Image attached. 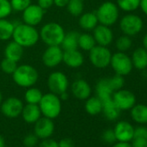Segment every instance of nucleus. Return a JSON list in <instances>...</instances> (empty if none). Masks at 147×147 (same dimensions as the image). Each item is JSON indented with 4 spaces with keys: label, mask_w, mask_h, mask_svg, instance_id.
<instances>
[{
    "label": "nucleus",
    "mask_w": 147,
    "mask_h": 147,
    "mask_svg": "<svg viewBox=\"0 0 147 147\" xmlns=\"http://www.w3.org/2000/svg\"><path fill=\"white\" fill-rule=\"evenodd\" d=\"M79 36H80V33L77 31H75V30L65 33L62 42L60 45L61 48L63 49V51L77 49H78Z\"/></svg>",
    "instance_id": "obj_26"
},
{
    "label": "nucleus",
    "mask_w": 147,
    "mask_h": 147,
    "mask_svg": "<svg viewBox=\"0 0 147 147\" xmlns=\"http://www.w3.org/2000/svg\"><path fill=\"white\" fill-rule=\"evenodd\" d=\"M67 10L73 17H80L84 11L83 0H69L67 5Z\"/></svg>",
    "instance_id": "obj_31"
},
{
    "label": "nucleus",
    "mask_w": 147,
    "mask_h": 147,
    "mask_svg": "<svg viewBox=\"0 0 147 147\" xmlns=\"http://www.w3.org/2000/svg\"><path fill=\"white\" fill-rule=\"evenodd\" d=\"M62 61L66 66L71 68H78L84 63V56L78 49L63 51Z\"/></svg>",
    "instance_id": "obj_18"
},
{
    "label": "nucleus",
    "mask_w": 147,
    "mask_h": 147,
    "mask_svg": "<svg viewBox=\"0 0 147 147\" xmlns=\"http://www.w3.org/2000/svg\"><path fill=\"white\" fill-rule=\"evenodd\" d=\"M38 147H59V146H58V142L49 138L42 139V141L39 144Z\"/></svg>",
    "instance_id": "obj_42"
},
{
    "label": "nucleus",
    "mask_w": 147,
    "mask_h": 147,
    "mask_svg": "<svg viewBox=\"0 0 147 147\" xmlns=\"http://www.w3.org/2000/svg\"><path fill=\"white\" fill-rule=\"evenodd\" d=\"M24 108L23 101L18 97H10L1 104L2 113L8 118L14 119L21 115Z\"/></svg>",
    "instance_id": "obj_12"
},
{
    "label": "nucleus",
    "mask_w": 147,
    "mask_h": 147,
    "mask_svg": "<svg viewBox=\"0 0 147 147\" xmlns=\"http://www.w3.org/2000/svg\"><path fill=\"white\" fill-rule=\"evenodd\" d=\"M12 11L18 12H23L30 5H31V0H10Z\"/></svg>",
    "instance_id": "obj_35"
},
{
    "label": "nucleus",
    "mask_w": 147,
    "mask_h": 147,
    "mask_svg": "<svg viewBox=\"0 0 147 147\" xmlns=\"http://www.w3.org/2000/svg\"><path fill=\"white\" fill-rule=\"evenodd\" d=\"M130 110L133 121L139 125L147 124V105L135 104Z\"/></svg>",
    "instance_id": "obj_25"
},
{
    "label": "nucleus",
    "mask_w": 147,
    "mask_h": 147,
    "mask_svg": "<svg viewBox=\"0 0 147 147\" xmlns=\"http://www.w3.org/2000/svg\"><path fill=\"white\" fill-rule=\"evenodd\" d=\"M116 141L118 142H131L133 138L134 127L131 124L125 120L118 122L113 129Z\"/></svg>",
    "instance_id": "obj_16"
},
{
    "label": "nucleus",
    "mask_w": 147,
    "mask_h": 147,
    "mask_svg": "<svg viewBox=\"0 0 147 147\" xmlns=\"http://www.w3.org/2000/svg\"><path fill=\"white\" fill-rule=\"evenodd\" d=\"M71 92L75 98L84 100L91 96L92 88L87 81L83 79H78L72 83Z\"/></svg>",
    "instance_id": "obj_17"
},
{
    "label": "nucleus",
    "mask_w": 147,
    "mask_h": 147,
    "mask_svg": "<svg viewBox=\"0 0 147 147\" xmlns=\"http://www.w3.org/2000/svg\"><path fill=\"white\" fill-rule=\"evenodd\" d=\"M131 59L133 67L138 70H144L147 68V50L145 49H136L132 52Z\"/></svg>",
    "instance_id": "obj_21"
},
{
    "label": "nucleus",
    "mask_w": 147,
    "mask_h": 147,
    "mask_svg": "<svg viewBox=\"0 0 147 147\" xmlns=\"http://www.w3.org/2000/svg\"><path fill=\"white\" fill-rule=\"evenodd\" d=\"M15 24L6 18L0 19V41H8L12 38Z\"/></svg>",
    "instance_id": "obj_27"
},
{
    "label": "nucleus",
    "mask_w": 147,
    "mask_h": 147,
    "mask_svg": "<svg viewBox=\"0 0 147 147\" xmlns=\"http://www.w3.org/2000/svg\"><path fill=\"white\" fill-rule=\"evenodd\" d=\"M113 147H131L130 143L127 142H118L115 144H113Z\"/></svg>",
    "instance_id": "obj_47"
},
{
    "label": "nucleus",
    "mask_w": 147,
    "mask_h": 147,
    "mask_svg": "<svg viewBox=\"0 0 147 147\" xmlns=\"http://www.w3.org/2000/svg\"><path fill=\"white\" fill-rule=\"evenodd\" d=\"M108 120H116L120 114L121 110L113 100V98L105 101H102V111H101Z\"/></svg>",
    "instance_id": "obj_24"
},
{
    "label": "nucleus",
    "mask_w": 147,
    "mask_h": 147,
    "mask_svg": "<svg viewBox=\"0 0 147 147\" xmlns=\"http://www.w3.org/2000/svg\"><path fill=\"white\" fill-rule=\"evenodd\" d=\"M109 80V83H110V86L111 88H113V90L115 92V91H118L121 88H123L124 85H125V79H124V76H119V75H115L111 77V78H108Z\"/></svg>",
    "instance_id": "obj_36"
},
{
    "label": "nucleus",
    "mask_w": 147,
    "mask_h": 147,
    "mask_svg": "<svg viewBox=\"0 0 147 147\" xmlns=\"http://www.w3.org/2000/svg\"><path fill=\"white\" fill-rule=\"evenodd\" d=\"M38 138L35 133H30L24 138V144L25 147H35L38 144Z\"/></svg>",
    "instance_id": "obj_38"
},
{
    "label": "nucleus",
    "mask_w": 147,
    "mask_h": 147,
    "mask_svg": "<svg viewBox=\"0 0 147 147\" xmlns=\"http://www.w3.org/2000/svg\"><path fill=\"white\" fill-rule=\"evenodd\" d=\"M99 24V21L94 12H85L80 16L79 25L82 29L87 31L93 30Z\"/></svg>",
    "instance_id": "obj_23"
},
{
    "label": "nucleus",
    "mask_w": 147,
    "mask_h": 147,
    "mask_svg": "<svg viewBox=\"0 0 147 147\" xmlns=\"http://www.w3.org/2000/svg\"><path fill=\"white\" fill-rule=\"evenodd\" d=\"M69 0H54V5H55L58 8H63L66 7Z\"/></svg>",
    "instance_id": "obj_45"
},
{
    "label": "nucleus",
    "mask_w": 147,
    "mask_h": 147,
    "mask_svg": "<svg viewBox=\"0 0 147 147\" xmlns=\"http://www.w3.org/2000/svg\"><path fill=\"white\" fill-rule=\"evenodd\" d=\"M12 39L24 48L33 47L40 39L39 31L34 26L19 23L15 24Z\"/></svg>",
    "instance_id": "obj_1"
},
{
    "label": "nucleus",
    "mask_w": 147,
    "mask_h": 147,
    "mask_svg": "<svg viewBox=\"0 0 147 147\" xmlns=\"http://www.w3.org/2000/svg\"><path fill=\"white\" fill-rule=\"evenodd\" d=\"M37 5L43 11H47L54 5V0H37Z\"/></svg>",
    "instance_id": "obj_43"
},
{
    "label": "nucleus",
    "mask_w": 147,
    "mask_h": 147,
    "mask_svg": "<svg viewBox=\"0 0 147 147\" xmlns=\"http://www.w3.org/2000/svg\"><path fill=\"white\" fill-rule=\"evenodd\" d=\"M55 130V124L53 120L47 117H41L36 123L34 126V133L38 138L45 139L50 138Z\"/></svg>",
    "instance_id": "obj_15"
},
{
    "label": "nucleus",
    "mask_w": 147,
    "mask_h": 147,
    "mask_svg": "<svg viewBox=\"0 0 147 147\" xmlns=\"http://www.w3.org/2000/svg\"><path fill=\"white\" fill-rule=\"evenodd\" d=\"M141 0H117V6L123 11L132 12L140 6Z\"/></svg>",
    "instance_id": "obj_32"
},
{
    "label": "nucleus",
    "mask_w": 147,
    "mask_h": 147,
    "mask_svg": "<svg viewBox=\"0 0 147 147\" xmlns=\"http://www.w3.org/2000/svg\"><path fill=\"white\" fill-rule=\"evenodd\" d=\"M13 82L21 88H28L33 87L39 79V74L36 68L29 64H22L18 66L12 74Z\"/></svg>",
    "instance_id": "obj_2"
},
{
    "label": "nucleus",
    "mask_w": 147,
    "mask_h": 147,
    "mask_svg": "<svg viewBox=\"0 0 147 147\" xmlns=\"http://www.w3.org/2000/svg\"><path fill=\"white\" fill-rule=\"evenodd\" d=\"M2 102H3V94L1 91H0V104H1Z\"/></svg>",
    "instance_id": "obj_51"
},
{
    "label": "nucleus",
    "mask_w": 147,
    "mask_h": 147,
    "mask_svg": "<svg viewBox=\"0 0 147 147\" xmlns=\"http://www.w3.org/2000/svg\"><path fill=\"white\" fill-rule=\"evenodd\" d=\"M22 116L24 120L28 124H35L42 115L40 107L36 104H27L24 106L22 111Z\"/></svg>",
    "instance_id": "obj_20"
},
{
    "label": "nucleus",
    "mask_w": 147,
    "mask_h": 147,
    "mask_svg": "<svg viewBox=\"0 0 147 147\" xmlns=\"http://www.w3.org/2000/svg\"><path fill=\"white\" fill-rule=\"evenodd\" d=\"M0 67H1V70L5 74H7V75H12L18 67V62L13 60L5 57L1 61Z\"/></svg>",
    "instance_id": "obj_34"
},
{
    "label": "nucleus",
    "mask_w": 147,
    "mask_h": 147,
    "mask_svg": "<svg viewBox=\"0 0 147 147\" xmlns=\"http://www.w3.org/2000/svg\"><path fill=\"white\" fill-rule=\"evenodd\" d=\"M24 55V47L16 42L15 41H11L7 43L5 48V57L13 60L18 62Z\"/></svg>",
    "instance_id": "obj_22"
},
{
    "label": "nucleus",
    "mask_w": 147,
    "mask_h": 147,
    "mask_svg": "<svg viewBox=\"0 0 147 147\" xmlns=\"http://www.w3.org/2000/svg\"><path fill=\"white\" fill-rule=\"evenodd\" d=\"M144 23L138 15L129 13L125 15L119 21V28L122 33L128 36H134L138 35L143 29Z\"/></svg>",
    "instance_id": "obj_7"
},
{
    "label": "nucleus",
    "mask_w": 147,
    "mask_h": 147,
    "mask_svg": "<svg viewBox=\"0 0 147 147\" xmlns=\"http://www.w3.org/2000/svg\"><path fill=\"white\" fill-rule=\"evenodd\" d=\"M47 85L50 91L56 95H60L67 91L69 82L67 76L61 71L52 72L48 77Z\"/></svg>",
    "instance_id": "obj_9"
},
{
    "label": "nucleus",
    "mask_w": 147,
    "mask_h": 147,
    "mask_svg": "<svg viewBox=\"0 0 147 147\" xmlns=\"http://www.w3.org/2000/svg\"><path fill=\"white\" fill-rule=\"evenodd\" d=\"M0 147H5V139L2 136H0Z\"/></svg>",
    "instance_id": "obj_50"
},
{
    "label": "nucleus",
    "mask_w": 147,
    "mask_h": 147,
    "mask_svg": "<svg viewBox=\"0 0 147 147\" xmlns=\"http://www.w3.org/2000/svg\"><path fill=\"white\" fill-rule=\"evenodd\" d=\"M133 138H142L147 139V127L141 125L134 128Z\"/></svg>",
    "instance_id": "obj_40"
},
{
    "label": "nucleus",
    "mask_w": 147,
    "mask_h": 147,
    "mask_svg": "<svg viewBox=\"0 0 147 147\" xmlns=\"http://www.w3.org/2000/svg\"><path fill=\"white\" fill-rule=\"evenodd\" d=\"M93 36L96 44L100 46L107 47L113 41V33L110 27L100 24L93 30Z\"/></svg>",
    "instance_id": "obj_14"
},
{
    "label": "nucleus",
    "mask_w": 147,
    "mask_h": 147,
    "mask_svg": "<svg viewBox=\"0 0 147 147\" xmlns=\"http://www.w3.org/2000/svg\"><path fill=\"white\" fill-rule=\"evenodd\" d=\"M96 45L95 40L93 35L89 33H82L79 36L78 40V48L82 49L84 51H90Z\"/></svg>",
    "instance_id": "obj_29"
},
{
    "label": "nucleus",
    "mask_w": 147,
    "mask_h": 147,
    "mask_svg": "<svg viewBox=\"0 0 147 147\" xmlns=\"http://www.w3.org/2000/svg\"><path fill=\"white\" fill-rule=\"evenodd\" d=\"M63 49L61 46H48L42 54V61L44 66L49 68L55 67L62 62Z\"/></svg>",
    "instance_id": "obj_10"
},
{
    "label": "nucleus",
    "mask_w": 147,
    "mask_h": 147,
    "mask_svg": "<svg viewBox=\"0 0 147 147\" xmlns=\"http://www.w3.org/2000/svg\"><path fill=\"white\" fill-rule=\"evenodd\" d=\"M65 33L66 32L61 24L55 22H49L41 28L39 36L40 39L47 46H60Z\"/></svg>",
    "instance_id": "obj_3"
},
{
    "label": "nucleus",
    "mask_w": 147,
    "mask_h": 147,
    "mask_svg": "<svg viewBox=\"0 0 147 147\" xmlns=\"http://www.w3.org/2000/svg\"><path fill=\"white\" fill-rule=\"evenodd\" d=\"M12 11L10 0H0V19L8 18Z\"/></svg>",
    "instance_id": "obj_37"
},
{
    "label": "nucleus",
    "mask_w": 147,
    "mask_h": 147,
    "mask_svg": "<svg viewBox=\"0 0 147 147\" xmlns=\"http://www.w3.org/2000/svg\"><path fill=\"white\" fill-rule=\"evenodd\" d=\"M86 112L90 115H97L102 111V101L97 96L89 97L85 103Z\"/></svg>",
    "instance_id": "obj_28"
},
{
    "label": "nucleus",
    "mask_w": 147,
    "mask_h": 147,
    "mask_svg": "<svg viewBox=\"0 0 147 147\" xmlns=\"http://www.w3.org/2000/svg\"><path fill=\"white\" fill-rule=\"evenodd\" d=\"M59 147H75V143L70 138H62L58 142Z\"/></svg>",
    "instance_id": "obj_44"
},
{
    "label": "nucleus",
    "mask_w": 147,
    "mask_h": 147,
    "mask_svg": "<svg viewBox=\"0 0 147 147\" xmlns=\"http://www.w3.org/2000/svg\"><path fill=\"white\" fill-rule=\"evenodd\" d=\"M95 13L99 24L110 27L118 21L119 16V9L116 4L107 1L99 6Z\"/></svg>",
    "instance_id": "obj_5"
},
{
    "label": "nucleus",
    "mask_w": 147,
    "mask_h": 147,
    "mask_svg": "<svg viewBox=\"0 0 147 147\" xmlns=\"http://www.w3.org/2000/svg\"><path fill=\"white\" fill-rule=\"evenodd\" d=\"M38 106L42 114L51 119L57 118L61 111V100L58 95L53 93L43 94Z\"/></svg>",
    "instance_id": "obj_4"
},
{
    "label": "nucleus",
    "mask_w": 147,
    "mask_h": 147,
    "mask_svg": "<svg viewBox=\"0 0 147 147\" xmlns=\"http://www.w3.org/2000/svg\"><path fill=\"white\" fill-rule=\"evenodd\" d=\"M113 100L121 111L130 110L136 104V97L134 94L123 88L113 93Z\"/></svg>",
    "instance_id": "obj_11"
},
{
    "label": "nucleus",
    "mask_w": 147,
    "mask_h": 147,
    "mask_svg": "<svg viewBox=\"0 0 147 147\" xmlns=\"http://www.w3.org/2000/svg\"><path fill=\"white\" fill-rule=\"evenodd\" d=\"M42 95L43 94H42V91L37 88H34V86H33V87L27 88V90L24 94V100L27 104L38 105Z\"/></svg>",
    "instance_id": "obj_30"
},
{
    "label": "nucleus",
    "mask_w": 147,
    "mask_h": 147,
    "mask_svg": "<svg viewBox=\"0 0 147 147\" xmlns=\"http://www.w3.org/2000/svg\"><path fill=\"white\" fill-rule=\"evenodd\" d=\"M131 145V147H147V139L142 138H133Z\"/></svg>",
    "instance_id": "obj_41"
},
{
    "label": "nucleus",
    "mask_w": 147,
    "mask_h": 147,
    "mask_svg": "<svg viewBox=\"0 0 147 147\" xmlns=\"http://www.w3.org/2000/svg\"><path fill=\"white\" fill-rule=\"evenodd\" d=\"M143 48L147 50V33L144 35V36L143 38Z\"/></svg>",
    "instance_id": "obj_49"
},
{
    "label": "nucleus",
    "mask_w": 147,
    "mask_h": 147,
    "mask_svg": "<svg viewBox=\"0 0 147 147\" xmlns=\"http://www.w3.org/2000/svg\"><path fill=\"white\" fill-rule=\"evenodd\" d=\"M102 139L104 142H106L107 144H113L116 141V138H115V134L113 130L112 129H107L103 133H102Z\"/></svg>",
    "instance_id": "obj_39"
},
{
    "label": "nucleus",
    "mask_w": 147,
    "mask_h": 147,
    "mask_svg": "<svg viewBox=\"0 0 147 147\" xmlns=\"http://www.w3.org/2000/svg\"><path fill=\"white\" fill-rule=\"evenodd\" d=\"M95 92L97 97L100 99L101 101H105L113 98L114 91L110 86L108 78H102L98 81L95 86Z\"/></svg>",
    "instance_id": "obj_19"
},
{
    "label": "nucleus",
    "mask_w": 147,
    "mask_h": 147,
    "mask_svg": "<svg viewBox=\"0 0 147 147\" xmlns=\"http://www.w3.org/2000/svg\"><path fill=\"white\" fill-rule=\"evenodd\" d=\"M59 97H60L61 100H67V98H68V94H67V92H65V93H63V94H60V95H59Z\"/></svg>",
    "instance_id": "obj_48"
},
{
    "label": "nucleus",
    "mask_w": 147,
    "mask_h": 147,
    "mask_svg": "<svg viewBox=\"0 0 147 147\" xmlns=\"http://www.w3.org/2000/svg\"><path fill=\"white\" fill-rule=\"evenodd\" d=\"M110 66L113 69L116 75L122 76H128L131 72L133 66L131 57L125 52H116L112 55Z\"/></svg>",
    "instance_id": "obj_6"
},
{
    "label": "nucleus",
    "mask_w": 147,
    "mask_h": 147,
    "mask_svg": "<svg viewBox=\"0 0 147 147\" xmlns=\"http://www.w3.org/2000/svg\"><path fill=\"white\" fill-rule=\"evenodd\" d=\"M139 8H141L143 13L147 16V0H141Z\"/></svg>",
    "instance_id": "obj_46"
},
{
    "label": "nucleus",
    "mask_w": 147,
    "mask_h": 147,
    "mask_svg": "<svg viewBox=\"0 0 147 147\" xmlns=\"http://www.w3.org/2000/svg\"><path fill=\"white\" fill-rule=\"evenodd\" d=\"M116 48L118 49V51L119 52H126L127 50H129L131 46H132V41L131 39L130 36H119L115 42Z\"/></svg>",
    "instance_id": "obj_33"
},
{
    "label": "nucleus",
    "mask_w": 147,
    "mask_h": 147,
    "mask_svg": "<svg viewBox=\"0 0 147 147\" xmlns=\"http://www.w3.org/2000/svg\"><path fill=\"white\" fill-rule=\"evenodd\" d=\"M112 53L107 47L95 45L89 51V61L97 68H105L110 65Z\"/></svg>",
    "instance_id": "obj_8"
},
{
    "label": "nucleus",
    "mask_w": 147,
    "mask_h": 147,
    "mask_svg": "<svg viewBox=\"0 0 147 147\" xmlns=\"http://www.w3.org/2000/svg\"><path fill=\"white\" fill-rule=\"evenodd\" d=\"M44 12L45 11L39 5L31 4L23 11V21L26 24L36 27L42 21Z\"/></svg>",
    "instance_id": "obj_13"
}]
</instances>
